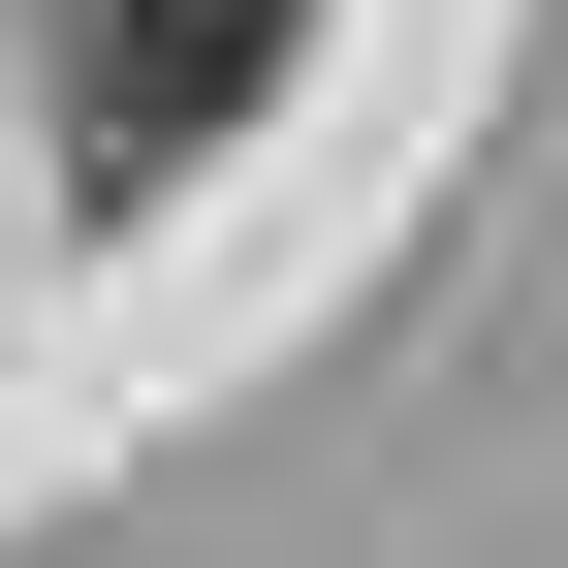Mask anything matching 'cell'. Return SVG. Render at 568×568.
Here are the masks:
<instances>
[{
  "mask_svg": "<svg viewBox=\"0 0 568 568\" xmlns=\"http://www.w3.org/2000/svg\"><path fill=\"white\" fill-rule=\"evenodd\" d=\"M284 0H95V159H190V126H253Z\"/></svg>",
  "mask_w": 568,
  "mask_h": 568,
  "instance_id": "1",
  "label": "cell"
}]
</instances>
